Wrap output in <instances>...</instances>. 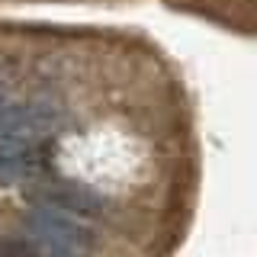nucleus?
Instances as JSON below:
<instances>
[{
    "instance_id": "nucleus-1",
    "label": "nucleus",
    "mask_w": 257,
    "mask_h": 257,
    "mask_svg": "<svg viewBox=\"0 0 257 257\" xmlns=\"http://www.w3.org/2000/svg\"><path fill=\"white\" fill-rule=\"evenodd\" d=\"M29 241L42 257H90L93 254V235L71 215H64L55 206L32 209L26 215Z\"/></svg>"
},
{
    "instance_id": "nucleus-2",
    "label": "nucleus",
    "mask_w": 257,
    "mask_h": 257,
    "mask_svg": "<svg viewBox=\"0 0 257 257\" xmlns=\"http://www.w3.org/2000/svg\"><path fill=\"white\" fill-rule=\"evenodd\" d=\"M42 196H45V206H55V209H61V212L96 215L103 209V199L96 196L90 187H80V183H52Z\"/></svg>"
},
{
    "instance_id": "nucleus-3",
    "label": "nucleus",
    "mask_w": 257,
    "mask_h": 257,
    "mask_svg": "<svg viewBox=\"0 0 257 257\" xmlns=\"http://www.w3.org/2000/svg\"><path fill=\"white\" fill-rule=\"evenodd\" d=\"M39 174V161L26 142H0V180H29Z\"/></svg>"
},
{
    "instance_id": "nucleus-4",
    "label": "nucleus",
    "mask_w": 257,
    "mask_h": 257,
    "mask_svg": "<svg viewBox=\"0 0 257 257\" xmlns=\"http://www.w3.org/2000/svg\"><path fill=\"white\" fill-rule=\"evenodd\" d=\"M0 257H42L32 247V241H7L0 244Z\"/></svg>"
}]
</instances>
